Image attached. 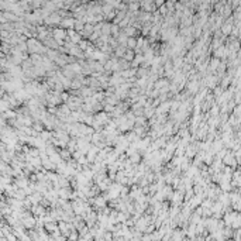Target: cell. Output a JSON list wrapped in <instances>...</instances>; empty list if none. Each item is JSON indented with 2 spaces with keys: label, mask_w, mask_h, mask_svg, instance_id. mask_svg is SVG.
<instances>
[{
  "label": "cell",
  "mask_w": 241,
  "mask_h": 241,
  "mask_svg": "<svg viewBox=\"0 0 241 241\" xmlns=\"http://www.w3.org/2000/svg\"><path fill=\"white\" fill-rule=\"evenodd\" d=\"M133 58H134V52H131V51H127L126 54H124V59L126 61H133Z\"/></svg>",
  "instance_id": "obj_2"
},
{
  "label": "cell",
  "mask_w": 241,
  "mask_h": 241,
  "mask_svg": "<svg viewBox=\"0 0 241 241\" xmlns=\"http://www.w3.org/2000/svg\"><path fill=\"white\" fill-rule=\"evenodd\" d=\"M127 45L130 47L131 50H134V48H136V41H134V40H130L128 42H127Z\"/></svg>",
  "instance_id": "obj_4"
},
{
  "label": "cell",
  "mask_w": 241,
  "mask_h": 241,
  "mask_svg": "<svg viewBox=\"0 0 241 241\" xmlns=\"http://www.w3.org/2000/svg\"><path fill=\"white\" fill-rule=\"evenodd\" d=\"M61 100H64V102H66L68 99H69V95L66 93V92H61Z\"/></svg>",
  "instance_id": "obj_3"
},
{
  "label": "cell",
  "mask_w": 241,
  "mask_h": 241,
  "mask_svg": "<svg viewBox=\"0 0 241 241\" xmlns=\"http://www.w3.org/2000/svg\"><path fill=\"white\" fill-rule=\"evenodd\" d=\"M209 64H210L209 66H210V69H211V70H216V69H217V66L220 65V61L217 59V58H214V59H211L210 62H209Z\"/></svg>",
  "instance_id": "obj_1"
},
{
  "label": "cell",
  "mask_w": 241,
  "mask_h": 241,
  "mask_svg": "<svg viewBox=\"0 0 241 241\" xmlns=\"http://www.w3.org/2000/svg\"><path fill=\"white\" fill-rule=\"evenodd\" d=\"M116 55H117V56H123V55H124V48H119V50L116 51Z\"/></svg>",
  "instance_id": "obj_5"
}]
</instances>
